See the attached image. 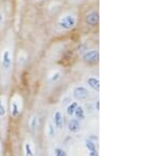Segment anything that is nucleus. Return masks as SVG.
Instances as JSON below:
<instances>
[{
	"label": "nucleus",
	"instance_id": "obj_1",
	"mask_svg": "<svg viewBox=\"0 0 157 156\" xmlns=\"http://www.w3.org/2000/svg\"><path fill=\"white\" fill-rule=\"evenodd\" d=\"M15 65V45L12 35H7L0 44V81L6 86Z\"/></svg>",
	"mask_w": 157,
	"mask_h": 156
},
{
	"label": "nucleus",
	"instance_id": "obj_15",
	"mask_svg": "<svg viewBox=\"0 0 157 156\" xmlns=\"http://www.w3.org/2000/svg\"><path fill=\"white\" fill-rule=\"evenodd\" d=\"M45 133H46L47 137H48L49 139H54L56 137V135H57V129H56L54 124L52 123V120H49V122L47 123L46 128H45Z\"/></svg>",
	"mask_w": 157,
	"mask_h": 156
},
{
	"label": "nucleus",
	"instance_id": "obj_3",
	"mask_svg": "<svg viewBox=\"0 0 157 156\" xmlns=\"http://www.w3.org/2000/svg\"><path fill=\"white\" fill-rule=\"evenodd\" d=\"M7 107H9V114L14 119L19 117L24 108V101L22 95L18 92L13 94L10 101H7Z\"/></svg>",
	"mask_w": 157,
	"mask_h": 156
},
{
	"label": "nucleus",
	"instance_id": "obj_19",
	"mask_svg": "<svg viewBox=\"0 0 157 156\" xmlns=\"http://www.w3.org/2000/svg\"><path fill=\"white\" fill-rule=\"evenodd\" d=\"M54 155L55 156H67V152L63 148L56 147L54 149Z\"/></svg>",
	"mask_w": 157,
	"mask_h": 156
},
{
	"label": "nucleus",
	"instance_id": "obj_10",
	"mask_svg": "<svg viewBox=\"0 0 157 156\" xmlns=\"http://www.w3.org/2000/svg\"><path fill=\"white\" fill-rule=\"evenodd\" d=\"M9 115V107H7V99L6 95H0V123L3 124L6 122Z\"/></svg>",
	"mask_w": 157,
	"mask_h": 156
},
{
	"label": "nucleus",
	"instance_id": "obj_11",
	"mask_svg": "<svg viewBox=\"0 0 157 156\" xmlns=\"http://www.w3.org/2000/svg\"><path fill=\"white\" fill-rule=\"evenodd\" d=\"M67 129L69 132L71 133H77L80 131L81 129V122L78 120H77L75 117H70L68 120V125H67Z\"/></svg>",
	"mask_w": 157,
	"mask_h": 156
},
{
	"label": "nucleus",
	"instance_id": "obj_21",
	"mask_svg": "<svg viewBox=\"0 0 157 156\" xmlns=\"http://www.w3.org/2000/svg\"><path fill=\"white\" fill-rule=\"evenodd\" d=\"M35 2H42V1H44V0H34Z\"/></svg>",
	"mask_w": 157,
	"mask_h": 156
},
{
	"label": "nucleus",
	"instance_id": "obj_20",
	"mask_svg": "<svg viewBox=\"0 0 157 156\" xmlns=\"http://www.w3.org/2000/svg\"><path fill=\"white\" fill-rule=\"evenodd\" d=\"M88 156H98V152L97 151H93V152H89L88 153Z\"/></svg>",
	"mask_w": 157,
	"mask_h": 156
},
{
	"label": "nucleus",
	"instance_id": "obj_14",
	"mask_svg": "<svg viewBox=\"0 0 157 156\" xmlns=\"http://www.w3.org/2000/svg\"><path fill=\"white\" fill-rule=\"evenodd\" d=\"M73 117H75L80 122H82V120H84L86 119V110L84 109V107L82 105L78 104V107L75 108V113H73Z\"/></svg>",
	"mask_w": 157,
	"mask_h": 156
},
{
	"label": "nucleus",
	"instance_id": "obj_17",
	"mask_svg": "<svg viewBox=\"0 0 157 156\" xmlns=\"http://www.w3.org/2000/svg\"><path fill=\"white\" fill-rule=\"evenodd\" d=\"M6 12L3 7H0V31H3L6 25Z\"/></svg>",
	"mask_w": 157,
	"mask_h": 156
},
{
	"label": "nucleus",
	"instance_id": "obj_13",
	"mask_svg": "<svg viewBox=\"0 0 157 156\" xmlns=\"http://www.w3.org/2000/svg\"><path fill=\"white\" fill-rule=\"evenodd\" d=\"M24 156H35V145L32 140H26L23 145Z\"/></svg>",
	"mask_w": 157,
	"mask_h": 156
},
{
	"label": "nucleus",
	"instance_id": "obj_7",
	"mask_svg": "<svg viewBox=\"0 0 157 156\" xmlns=\"http://www.w3.org/2000/svg\"><path fill=\"white\" fill-rule=\"evenodd\" d=\"M85 86L88 88L91 91L98 92L100 91V79L98 75H87L85 79Z\"/></svg>",
	"mask_w": 157,
	"mask_h": 156
},
{
	"label": "nucleus",
	"instance_id": "obj_2",
	"mask_svg": "<svg viewBox=\"0 0 157 156\" xmlns=\"http://www.w3.org/2000/svg\"><path fill=\"white\" fill-rule=\"evenodd\" d=\"M78 14L72 11H65L56 20V29L59 32H69L78 26Z\"/></svg>",
	"mask_w": 157,
	"mask_h": 156
},
{
	"label": "nucleus",
	"instance_id": "obj_4",
	"mask_svg": "<svg viewBox=\"0 0 157 156\" xmlns=\"http://www.w3.org/2000/svg\"><path fill=\"white\" fill-rule=\"evenodd\" d=\"M81 59L86 64H97L100 60V51L98 48L91 47V48H86L84 51L81 52Z\"/></svg>",
	"mask_w": 157,
	"mask_h": 156
},
{
	"label": "nucleus",
	"instance_id": "obj_6",
	"mask_svg": "<svg viewBox=\"0 0 157 156\" xmlns=\"http://www.w3.org/2000/svg\"><path fill=\"white\" fill-rule=\"evenodd\" d=\"M84 22L88 27H97L100 23V13L98 9L89 10L84 16Z\"/></svg>",
	"mask_w": 157,
	"mask_h": 156
},
{
	"label": "nucleus",
	"instance_id": "obj_9",
	"mask_svg": "<svg viewBox=\"0 0 157 156\" xmlns=\"http://www.w3.org/2000/svg\"><path fill=\"white\" fill-rule=\"evenodd\" d=\"M62 77H63L62 70L59 69V68L52 69V70H50L48 74H47L46 82L48 85H56L61 81Z\"/></svg>",
	"mask_w": 157,
	"mask_h": 156
},
{
	"label": "nucleus",
	"instance_id": "obj_5",
	"mask_svg": "<svg viewBox=\"0 0 157 156\" xmlns=\"http://www.w3.org/2000/svg\"><path fill=\"white\" fill-rule=\"evenodd\" d=\"M90 97V90L85 86L84 84H78L73 87L72 89V97L78 103L87 101Z\"/></svg>",
	"mask_w": 157,
	"mask_h": 156
},
{
	"label": "nucleus",
	"instance_id": "obj_18",
	"mask_svg": "<svg viewBox=\"0 0 157 156\" xmlns=\"http://www.w3.org/2000/svg\"><path fill=\"white\" fill-rule=\"evenodd\" d=\"M84 145H85V148L87 150V153L89 152H93V151H97V146H95L94 142H92L91 139H86L84 142Z\"/></svg>",
	"mask_w": 157,
	"mask_h": 156
},
{
	"label": "nucleus",
	"instance_id": "obj_16",
	"mask_svg": "<svg viewBox=\"0 0 157 156\" xmlns=\"http://www.w3.org/2000/svg\"><path fill=\"white\" fill-rule=\"evenodd\" d=\"M80 104V103H78L77 101H71L70 103H68V105L66 106V108H65V113H66L67 116L69 117H72L73 116V113H75V108L78 107V105Z\"/></svg>",
	"mask_w": 157,
	"mask_h": 156
},
{
	"label": "nucleus",
	"instance_id": "obj_8",
	"mask_svg": "<svg viewBox=\"0 0 157 156\" xmlns=\"http://www.w3.org/2000/svg\"><path fill=\"white\" fill-rule=\"evenodd\" d=\"M52 123L57 130H62L64 127V114L60 109H56L52 115Z\"/></svg>",
	"mask_w": 157,
	"mask_h": 156
},
{
	"label": "nucleus",
	"instance_id": "obj_12",
	"mask_svg": "<svg viewBox=\"0 0 157 156\" xmlns=\"http://www.w3.org/2000/svg\"><path fill=\"white\" fill-rule=\"evenodd\" d=\"M40 125V117L38 114H33L29 120V129L33 133H35L38 130Z\"/></svg>",
	"mask_w": 157,
	"mask_h": 156
}]
</instances>
